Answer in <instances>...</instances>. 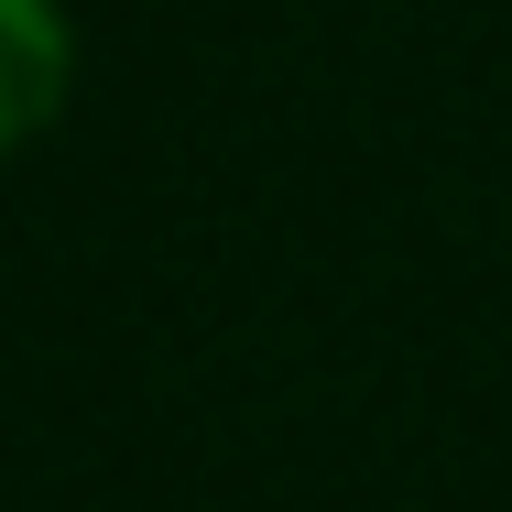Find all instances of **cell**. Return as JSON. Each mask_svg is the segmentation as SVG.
Listing matches in <instances>:
<instances>
[{
  "mask_svg": "<svg viewBox=\"0 0 512 512\" xmlns=\"http://www.w3.org/2000/svg\"><path fill=\"white\" fill-rule=\"evenodd\" d=\"M44 88H33V77H22V66H11V55H0V142H11V131H22V120H44Z\"/></svg>",
  "mask_w": 512,
  "mask_h": 512,
  "instance_id": "obj_1",
  "label": "cell"
}]
</instances>
